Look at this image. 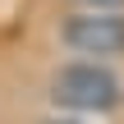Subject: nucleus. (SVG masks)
Returning a JSON list of instances; mask_svg holds the SVG:
<instances>
[{"mask_svg":"<svg viewBox=\"0 0 124 124\" xmlns=\"http://www.w3.org/2000/svg\"><path fill=\"white\" fill-rule=\"evenodd\" d=\"M74 9H92V14H124V0H74Z\"/></svg>","mask_w":124,"mask_h":124,"instance_id":"nucleus-3","label":"nucleus"},{"mask_svg":"<svg viewBox=\"0 0 124 124\" xmlns=\"http://www.w3.org/2000/svg\"><path fill=\"white\" fill-rule=\"evenodd\" d=\"M51 101L64 115H106L124 101V87L101 60H74L51 74Z\"/></svg>","mask_w":124,"mask_h":124,"instance_id":"nucleus-1","label":"nucleus"},{"mask_svg":"<svg viewBox=\"0 0 124 124\" xmlns=\"http://www.w3.org/2000/svg\"><path fill=\"white\" fill-rule=\"evenodd\" d=\"M37 124H83V120H74V115H46V120H37Z\"/></svg>","mask_w":124,"mask_h":124,"instance_id":"nucleus-4","label":"nucleus"},{"mask_svg":"<svg viewBox=\"0 0 124 124\" xmlns=\"http://www.w3.org/2000/svg\"><path fill=\"white\" fill-rule=\"evenodd\" d=\"M60 41L78 55L92 60H115L124 55V14H92V9H74L60 23Z\"/></svg>","mask_w":124,"mask_h":124,"instance_id":"nucleus-2","label":"nucleus"}]
</instances>
